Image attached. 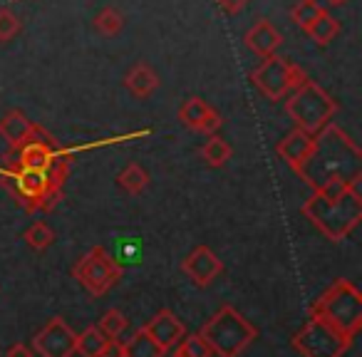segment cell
<instances>
[{
    "instance_id": "obj_31",
    "label": "cell",
    "mask_w": 362,
    "mask_h": 357,
    "mask_svg": "<svg viewBox=\"0 0 362 357\" xmlns=\"http://www.w3.org/2000/svg\"><path fill=\"white\" fill-rule=\"evenodd\" d=\"M6 357H35V355H33V347H28L25 342H16V345L8 347Z\"/></svg>"
},
{
    "instance_id": "obj_13",
    "label": "cell",
    "mask_w": 362,
    "mask_h": 357,
    "mask_svg": "<svg viewBox=\"0 0 362 357\" xmlns=\"http://www.w3.org/2000/svg\"><path fill=\"white\" fill-rule=\"evenodd\" d=\"M45 134L47 131L42 129V127L33 124L21 110H11L0 119V136H3V139L11 144V149H16V151L21 149V146H25L28 141L42 139Z\"/></svg>"
},
{
    "instance_id": "obj_2",
    "label": "cell",
    "mask_w": 362,
    "mask_h": 357,
    "mask_svg": "<svg viewBox=\"0 0 362 357\" xmlns=\"http://www.w3.org/2000/svg\"><path fill=\"white\" fill-rule=\"evenodd\" d=\"M300 211L327 241H342L362 221L360 184L327 182L325 187L313 192V197L303 204Z\"/></svg>"
},
{
    "instance_id": "obj_26",
    "label": "cell",
    "mask_w": 362,
    "mask_h": 357,
    "mask_svg": "<svg viewBox=\"0 0 362 357\" xmlns=\"http://www.w3.org/2000/svg\"><path fill=\"white\" fill-rule=\"evenodd\" d=\"M124 28V16H122L117 8H102L100 13L95 16V30L100 35H117V33Z\"/></svg>"
},
{
    "instance_id": "obj_6",
    "label": "cell",
    "mask_w": 362,
    "mask_h": 357,
    "mask_svg": "<svg viewBox=\"0 0 362 357\" xmlns=\"http://www.w3.org/2000/svg\"><path fill=\"white\" fill-rule=\"evenodd\" d=\"M122 266L117 263V258H112L110 251H105V246H92L85 256H80V261L72 266V276L75 281L90 293L92 298H102L105 293H110L112 288L119 283L122 278Z\"/></svg>"
},
{
    "instance_id": "obj_32",
    "label": "cell",
    "mask_w": 362,
    "mask_h": 357,
    "mask_svg": "<svg viewBox=\"0 0 362 357\" xmlns=\"http://www.w3.org/2000/svg\"><path fill=\"white\" fill-rule=\"evenodd\" d=\"M216 3L223 8V11H228V13H236V11H241V8L246 6L248 0H216Z\"/></svg>"
},
{
    "instance_id": "obj_29",
    "label": "cell",
    "mask_w": 362,
    "mask_h": 357,
    "mask_svg": "<svg viewBox=\"0 0 362 357\" xmlns=\"http://www.w3.org/2000/svg\"><path fill=\"white\" fill-rule=\"evenodd\" d=\"M21 33V18L8 8H0V42H8Z\"/></svg>"
},
{
    "instance_id": "obj_33",
    "label": "cell",
    "mask_w": 362,
    "mask_h": 357,
    "mask_svg": "<svg viewBox=\"0 0 362 357\" xmlns=\"http://www.w3.org/2000/svg\"><path fill=\"white\" fill-rule=\"evenodd\" d=\"M330 6H342V3H347V0H327Z\"/></svg>"
},
{
    "instance_id": "obj_23",
    "label": "cell",
    "mask_w": 362,
    "mask_h": 357,
    "mask_svg": "<svg viewBox=\"0 0 362 357\" xmlns=\"http://www.w3.org/2000/svg\"><path fill=\"white\" fill-rule=\"evenodd\" d=\"M231 154H233V149H231V144H228L226 139H221V136H216V134H211L209 136V141L204 144V149H202V159L206 161L209 166H223L228 159H231Z\"/></svg>"
},
{
    "instance_id": "obj_14",
    "label": "cell",
    "mask_w": 362,
    "mask_h": 357,
    "mask_svg": "<svg viewBox=\"0 0 362 357\" xmlns=\"http://www.w3.org/2000/svg\"><path fill=\"white\" fill-rule=\"evenodd\" d=\"M60 159L55 149V141L50 134H45L42 139H33L25 146L18 149V159L13 161L21 169H33V171H50L55 166V161Z\"/></svg>"
},
{
    "instance_id": "obj_27",
    "label": "cell",
    "mask_w": 362,
    "mask_h": 357,
    "mask_svg": "<svg viewBox=\"0 0 362 357\" xmlns=\"http://www.w3.org/2000/svg\"><path fill=\"white\" fill-rule=\"evenodd\" d=\"M174 347H176L174 357H211L214 355L199 332H194V335H184Z\"/></svg>"
},
{
    "instance_id": "obj_16",
    "label": "cell",
    "mask_w": 362,
    "mask_h": 357,
    "mask_svg": "<svg viewBox=\"0 0 362 357\" xmlns=\"http://www.w3.org/2000/svg\"><path fill=\"white\" fill-rule=\"evenodd\" d=\"M313 146H315V136L305 134V131H300V129H293L278 141L276 151H278V156H281V159L298 174V171L303 169V164L308 161V156H310Z\"/></svg>"
},
{
    "instance_id": "obj_18",
    "label": "cell",
    "mask_w": 362,
    "mask_h": 357,
    "mask_svg": "<svg viewBox=\"0 0 362 357\" xmlns=\"http://www.w3.org/2000/svg\"><path fill=\"white\" fill-rule=\"evenodd\" d=\"M124 87L134 97H149L154 95V90L159 87V75L154 72V67L146 65V62H136L129 72L124 75Z\"/></svg>"
},
{
    "instance_id": "obj_4",
    "label": "cell",
    "mask_w": 362,
    "mask_h": 357,
    "mask_svg": "<svg viewBox=\"0 0 362 357\" xmlns=\"http://www.w3.org/2000/svg\"><path fill=\"white\" fill-rule=\"evenodd\" d=\"M335 112L337 102L310 77L300 87H296L286 100V115L293 119L296 129L305 131L310 136L320 134L327 124H332Z\"/></svg>"
},
{
    "instance_id": "obj_17",
    "label": "cell",
    "mask_w": 362,
    "mask_h": 357,
    "mask_svg": "<svg viewBox=\"0 0 362 357\" xmlns=\"http://www.w3.org/2000/svg\"><path fill=\"white\" fill-rule=\"evenodd\" d=\"M246 45L248 50H253L258 57H273L278 52V47L283 45V35L276 30V25H273L271 21H266V18H261V21H256L251 25V30L246 33Z\"/></svg>"
},
{
    "instance_id": "obj_24",
    "label": "cell",
    "mask_w": 362,
    "mask_h": 357,
    "mask_svg": "<svg viewBox=\"0 0 362 357\" xmlns=\"http://www.w3.org/2000/svg\"><path fill=\"white\" fill-rule=\"evenodd\" d=\"M320 13H322V6L317 0H298L291 11V18L303 33H308V28L315 23V18L320 16Z\"/></svg>"
},
{
    "instance_id": "obj_8",
    "label": "cell",
    "mask_w": 362,
    "mask_h": 357,
    "mask_svg": "<svg viewBox=\"0 0 362 357\" xmlns=\"http://www.w3.org/2000/svg\"><path fill=\"white\" fill-rule=\"evenodd\" d=\"M308 80V75L298 65L288 62L286 57L273 55L266 57L256 70L251 72V82L263 97L271 102H281L291 95L296 87H300Z\"/></svg>"
},
{
    "instance_id": "obj_3",
    "label": "cell",
    "mask_w": 362,
    "mask_h": 357,
    "mask_svg": "<svg viewBox=\"0 0 362 357\" xmlns=\"http://www.w3.org/2000/svg\"><path fill=\"white\" fill-rule=\"evenodd\" d=\"M313 317L330 322L335 330L345 332L347 337H355L362 327V293L345 278H337L322 295L313 303Z\"/></svg>"
},
{
    "instance_id": "obj_30",
    "label": "cell",
    "mask_w": 362,
    "mask_h": 357,
    "mask_svg": "<svg viewBox=\"0 0 362 357\" xmlns=\"http://www.w3.org/2000/svg\"><path fill=\"white\" fill-rule=\"evenodd\" d=\"M102 357H124V342H119V340H107Z\"/></svg>"
},
{
    "instance_id": "obj_28",
    "label": "cell",
    "mask_w": 362,
    "mask_h": 357,
    "mask_svg": "<svg viewBox=\"0 0 362 357\" xmlns=\"http://www.w3.org/2000/svg\"><path fill=\"white\" fill-rule=\"evenodd\" d=\"M23 238H25L28 246L35 248V251H45V248H50L52 243H55V231H52L45 221H35L23 233Z\"/></svg>"
},
{
    "instance_id": "obj_1",
    "label": "cell",
    "mask_w": 362,
    "mask_h": 357,
    "mask_svg": "<svg viewBox=\"0 0 362 357\" xmlns=\"http://www.w3.org/2000/svg\"><path fill=\"white\" fill-rule=\"evenodd\" d=\"M305 184H310L313 192L325 187L327 182L360 184L362 176V151L347 131L337 124H327L320 134H315V146L310 156L298 171Z\"/></svg>"
},
{
    "instance_id": "obj_19",
    "label": "cell",
    "mask_w": 362,
    "mask_h": 357,
    "mask_svg": "<svg viewBox=\"0 0 362 357\" xmlns=\"http://www.w3.org/2000/svg\"><path fill=\"white\" fill-rule=\"evenodd\" d=\"M166 352L151 340V335L139 327L129 340L124 342V357H164Z\"/></svg>"
},
{
    "instance_id": "obj_11",
    "label": "cell",
    "mask_w": 362,
    "mask_h": 357,
    "mask_svg": "<svg viewBox=\"0 0 362 357\" xmlns=\"http://www.w3.org/2000/svg\"><path fill=\"white\" fill-rule=\"evenodd\" d=\"M181 271L192 278L194 286L206 288L223 273V263L209 246H197L181 261Z\"/></svg>"
},
{
    "instance_id": "obj_10",
    "label": "cell",
    "mask_w": 362,
    "mask_h": 357,
    "mask_svg": "<svg viewBox=\"0 0 362 357\" xmlns=\"http://www.w3.org/2000/svg\"><path fill=\"white\" fill-rule=\"evenodd\" d=\"M77 332L65 322V317H52L35 337H33V350L40 357H72L75 355Z\"/></svg>"
},
{
    "instance_id": "obj_5",
    "label": "cell",
    "mask_w": 362,
    "mask_h": 357,
    "mask_svg": "<svg viewBox=\"0 0 362 357\" xmlns=\"http://www.w3.org/2000/svg\"><path fill=\"white\" fill-rule=\"evenodd\" d=\"M209 350L218 357H238L253 340L258 330L253 322H248L233 305H223L206 325L199 330Z\"/></svg>"
},
{
    "instance_id": "obj_25",
    "label": "cell",
    "mask_w": 362,
    "mask_h": 357,
    "mask_svg": "<svg viewBox=\"0 0 362 357\" xmlns=\"http://www.w3.org/2000/svg\"><path fill=\"white\" fill-rule=\"evenodd\" d=\"M127 325H129V322H127L124 312L117 310V308H112V310H107L105 315L100 317V322H97L95 327L107 337V340H117V337L127 330Z\"/></svg>"
},
{
    "instance_id": "obj_15",
    "label": "cell",
    "mask_w": 362,
    "mask_h": 357,
    "mask_svg": "<svg viewBox=\"0 0 362 357\" xmlns=\"http://www.w3.org/2000/svg\"><path fill=\"white\" fill-rule=\"evenodd\" d=\"M144 330L149 332L151 340H154L164 352H169L171 347L181 340V337L187 335L184 322H181L179 317L174 315V310H169V308H164V310L156 312V315L144 325Z\"/></svg>"
},
{
    "instance_id": "obj_20",
    "label": "cell",
    "mask_w": 362,
    "mask_h": 357,
    "mask_svg": "<svg viewBox=\"0 0 362 357\" xmlns=\"http://www.w3.org/2000/svg\"><path fill=\"white\" fill-rule=\"evenodd\" d=\"M305 35H310L313 40L317 42V45H330V42L335 40L337 35H340V23H337L335 18H332L330 13L322 8V13L315 18V23L308 28Z\"/></svg>"
},
{
    "instance_id": "obj_7",
    "label": "cell",
    "mask_w": 362,
    "mask_h": 357,
    "mask_svg": "<svg viewBox=\"0 0 362 357\" xmlns=\"http://www.w3.org/2000/svg\"><path fill=\"white\" fill-rule=\"evenodd\" d=\"M293 350L303 357H342L352 345V337L335 330L320 317H308V322L293 337Z\"/></svg>"
},
{
    "instance_id": "obj_12",
    "label": "cell",
    "mask_w": 362,
    "mask_h": 357,
    "mask_svg": "<svg viewBox=\"0 0 362 357\" xmlns=\"http://www.w3.org/2000/svg\"><path fill=\"white\" fill-rule=\"evenodd\" d=\"M179 119H181V124H187L189 129L199 131V134H214V131L223 124L221 115H218L209 102H204L202 97H189V100L181 105Z\"/></svg>"
},
{
    "instance_id": "obj_9",
    "label": "cell",
    "mask_w": 362,
    "mask_h": 357,
    "mask_svg": "<svg viewBox=\"0 0 362 357\" xmlns=\"http://www.w3.org/2000/svg\"><path fill=\"white\" fill-rule=\"evenodd\" d=\"M6 179L13 182V192L21 197L23 206L28 211H50L57 201H60L62 187L52 184L47 171H33V169H21L13 164L11 171L6 174Z\"/></svg>"
},
{
    "instance_id": "obj_21",
    "label": "cell",
    "mask_w": 362,
    "mask_h": 357,
    "mask_svg": "<svg viewBox=\"0 0 362 357\" xmlns=\"http://www.w3.org/2000/svg\"><path fill=\"white\" fill-rule=\"evenodd\" d=\"M105 345H107V337L97 330L95 325L87 327L85 332H80L75 340V352L80 357H102L105 352Z\"/></svg>"
},
{
    "instance_id": "obj_22",
    "label": "cell",
    "mask_w": 362,
    "mask_h": 357,
    "mask_svg": "<svg viewBox=\"0 0 362 357\" xmlns=\"http://www.w3.org/2000/svg\"><path fill=\"white\" fill-rule=\"evenodd\" d=\"M117 182H119V187L124 189L127 194L136 197V194H141L146 187H149V174H146L139 164H129V166H124V169L119 171Z\"/></svg>"
}]
</instances>
